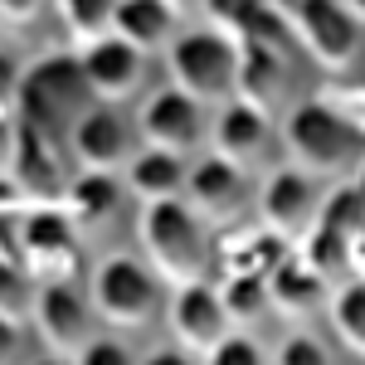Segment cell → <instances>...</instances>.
Segmentation results:
<instances>
[{
    "label": "cell",
    "instance_id": "6da1fadb",
    "mask_svg": "<svg viewBox=\"0 0 365 365\" xmlns=\"http://www.w3.org/2000/svg\"><path fill=\"white\" fill-rule=\"evenodd\" d=\"M137 239H141V253H146V268H151L156 278H166L170 287H175V282H190V278H205V268H210V234H205V220H200L180 195L141 205Z\"/></svg>",
    "mask_w": 365,
    "mask_h": 365
},
{
    "label": "cell",
    "instance_id": "7a4b0ae2",
    "mask_svg": "<svg viewBox=\"0 0 365 365\" xmlns=\"http://www.w3.org/2000/svg\"><path fill=\"white\" fill-rule=\"evenodd\" d=\"M282 151H287V166L307 170V175H327L336 180L346 170H356L361 156V122H351L346 113L327 108L322 98L317 103H297L292 113L282 117Z\"/></svg>",
    "mask_w": 365,
    "mask_h": 365
},
{
    "label": "cell",
    "instance_id": "3957f363",
    "mask_svg": "<svg viewBox=\"0 0 365 365\" xmlns=\"http://www.w3.org/2000/svg\"><path fill=\"white\" fill-rule=\"evenodd\" d=\"M88 103H98V98L83 83L78 54H54V58H39L34 68H20V88H15L10 108L20 113L25 127L63 141V127L83 113Z\"/></svg>",
    "mask_w": 365,
    "mask_h": 365
},
{
    "label": "cell",
    "instance_id": "277c9868",
    "mask_svg": "<svg viewBox=\"0 0 365 365\" xmlns=\"http://www.w3.org/2000/svg\"><path fill=\"white\" fill-rule=\"evenodd\" d=\"M156 273L141 263V258H127V253H113L93 268V287H88V307L93 317H103L117 331H132V327H146L156 307H161V287H156Z\"/></svg>",
    "mask_w": 365,
    "mask_h": 365
},
{
    "label": "cell",
    "instance_id": "5b68a950",
    "mask_svg": "<svg viewBox=\"0 0 365 365\" xmlns=\"http://www.w3.org/2000/svg\"><path fill=\"white\" fill-rule=\"evenodd\" d=\"M166 73L170 88L205 103H225L229 98V78H234V39L215 34V29H190L166 44Z\"/></svg>",
    "mask_w": 365,
    "mask_h": 365
},
{
    "label": "cell",
    "instance_id": "8992f818",
    "mask_svg": "<svg viewBox=\"0 0 365 365\" xmlns=\"http://www.w3.org/2000/svg\"><path fill=\"white\" fill-rule=\"evenodd\" d=\"M282 20L292 29V44H302L327 73L361 63V15H351L341 0H302Z\"/></svg>",
    "mask_w": 365,
    "mask_h": 365
},
{
    "label": "cell",
    "instance_id": "52a82bcc",
    "mask_svg": "<svg viewBox=\"0 0 365 365\" xmlns=\"http://www.w3.org/2000/svg\"><path fill=\"white\" fill-rule=\"evenodd\" d=\"M15 244H20V263L39 278H63L73 268V244H78V225L63 215L58 200H34L25 215L15 220Z\"/></svg>",
    "mask_w": 365,
    "mask_h": 365
},
{
    "label": "cell",
    "instance_id": "ba28073f",
    "mask_svg": "<svg viewBox=\"0 0 365 365\" xmlns=\"http://www.w3.org/2000/svg\"><path fill=\"white\" fill-rule=\"evenodd\" d=\"M78 68H83V83L98 103H127L146 78V54L108 29V34L78 44Z\"/></svg>",
    "mask_w": 365,
    "mask_h": 365
},
{
    "label": "cell",
    "instance_id": "9c48e42d",
    "mask_svg": "<svg viewBox=\"0 0 365 365\" xmlns=\"http://www.w3.org/2000/svg\"><path fill=\"white\" fill-rule=\"evenodd\" d=\"M166 322H170L175 346H180L185 356H195V361H205L210 346L229 331L225 307H220V292H215V282H205V278L175 282L170 307H166Z\"/></svg>",
    "mask_w": 365,
    "mask_h": 365
},
{
    "label": "cell",
    "instance_id": "30bf717a",
    "mask_svg": "<svg viewBox=\"0 0 365 365\" xmlns=\"http://www.w3.org/2000/svg\"><path fill=\"white\" fill-rule=\"evenodd\" d=\"M317 195H322L317 190V175H307V170H297V166H278L263 180V190H258V225L273 229L287 244H297L312 229Z\"/></svg>",
    "mask_w": 365,
    "mask_h": 365
},
{
    "label": "cell",
    "instance_id": "8fae6325",
    "mask_svg": "<svg viewBox=\"0 0 365 365\" xmlns=\"http://www.w3.org/2000/svg\"><path fill=\"white\" fill-rule=\"evenodd\" d=\"M93 322H98V317L88 307V297H78L68 282L49 278L39 287V297H34V331H39V341H44L54 356L73 361V356L83 351V341L98 331Z\"/></svg>",
    "mask_w": 365,
    "mask_h": 365
},
{
    "label": "cell",
    "instance_id": "7c38bea8",
    "mask_svg": "<svg viewBox=\"0 0 365 365\" xmlns=\"http://www.w3.org/2000/svg\"><path fill=\"white\" fill-rule=\"evenodd\" d=\"M137 132L146 146H161V151H175V156H190L200 141H205V108L195 98L175 93V88H161L141 103L137 113Z\"/></svg>",
    "mask_w": 365,
    "mask_h": 365
},
{
    "label": "cell",
    "instance_id": "4fadbf2b",
    "mask_svg": "<svg viewBox=\"0 0 365 365\" xmlns=\"http://www.w3.org/2000/svg\"><path fill=\"white\" fill-rule=\"evenodd\" d=\"M244 166H234L225 156H200L195 166L185 161V180H180V200L195 210L200 220H215V225H229L239 210H244Z\"/></svg>",
    "mask_w": 365,
    "mask_h": 365
},
{
    "label": "cell",
    "instance_id": "5bb4252c",
    "mask_svg": "<svg viewBox=\"0 0 365 365\" xmlns=\"http://www.w3.org/2000/svg\"><path fill=\"white\" fill-rule=\"evenodd\" d=\"M68 146L83 170H122V161L137 151L132 146V127L113 103H93L68 122Z\"/></svg>",
    "mask_w": 365,
    "mask_h": 365
},
{
    "label": "cell",
    "instance_id": "9a60e30c",
    "mask_svg": "<svg viewBox=\"0 0 365 365\" xmlns=\"http://www.w3.org/2000/svg\"><path fill=\"white\" fill-rule=\"evenodd\" d=\"M287 93V49H268V44H234V78H229V98L249 103L258 113H268Z\"/></svg>",
    "mask_w": 365,
    "mask_h": 365
},
{
    "label": "cell",
    "instance_id": "2e32d148",
    "mask_svg": "<svg viewBox=\"0 0 365 365\" xmlns=\"http://www.w3.org/2000/svg\"><path fill=\"white\" fill-rule=\"evenodd\" d=\"M263 292H268V307L282 312V317H312V312H322L331 282L322 278L297 249H287L278 263L263 273Z\"/></svg>",
    "mask_w": 365,
    "mask_h": 365
},
{
    "label": "cell",
    "instance_id": "e0dca14e",
    "mask_svg": "<svg viewBox=\"0 0 365 365\" xmlns=\"http://www.w3.org/2000/svg\"><path fill=\"white\" fill-rule=\"evenodd\" d=\"M210 141H215V156H225L234 166H253L263 151H268V141H273V127H268V113H258L249 103H229L215 113V127H210Z\"/></svg>",
    "mask_w": 365,
    "mask_h": 365
},
{
    "label": "cell",
    "instance_id": "ac0fdd59",
    "mask_svg": "<svg viewBox=\"0 0 365 365\" xmlns=\"http://www.w3.org/2000/svg\"><path fill=\"white\" fill-rule=\"evenodd\" d=\"M5 170L34 200H58V190H63V180H58V141L25 127V122L15 127V151H10V166Z\"/></svg>",
    "mask_w": 365,
    "mask_h": 365
},
{
    "label": "cell",
    "instance_id": "d6986e66",
    "mask_svg": "<svg viewBox=\"0 0 365 365\" xmlns=\"http://www.w3.org/2000/svg\"><path fill=\"white\" fill-rule=\"evenodd\" d=\"M180 180H185V156L161 151V146H141L122 161V190L141 205L151 200H175L180 195Z\"/></svg>",
    "mask_w": 365,
    "mask_h": 365
},
{
    "label": "cell",
    "instance_id": "ffe728a7",
    "mask_svg": "<svg viewBox=\"0 0 365 365\" xmlns=\"http://www.w3.org/2000/svg\"><path fill=\"white\" fill-rule=\"evenodd\" d=\"M122 180H117V170H83L78 180H68L63 190H58V205H63V215L73 220L78 229L88 225H108L117 210H122Z\"/></svg>",
    "mask_w": 365,
    "mask_h": 365
},
{
    "label": "cell",
    "instance_id": "44dd1931",
    "mask_svg": "<svg viewBox=\"0 0 365 365\" xmlns=\"http://www.w3.org/2000/svg\"><path fill=\"white\" fill-rule=\"evenodd\" d=\"M175 10H170L166 0H117L113 5V34L117 39H127V44H137L141 54H156V49H166L170 39H175Z\"/></svg>",
    "mask_w": 365,
    "mask_h": 365
},
{
    "label": "cell",
    "instance_id": "7402d4cb",
    "mask_svg": "<svg viewBox=\"0 0 365 365\" xmlns=\"http://www.w3.org/2000/svg\"><path fill=\"white\" fill-rule=\"evenodd\" d=\"M287 249H292V244L278 239L273 229H263V225L239 229V234L225 239V273H258V278H263Z\"/></svg>",
    "mask_w": 365,
    "mask_h": 365
},
{
    "label": "cell",
    "instance_id": "603a6c76",
    "mask_svg": "<svg viewBox=\"0 0 365 365\" xmlns=\"http://www.w3.org/2000/svg\"><path fill=\"white\" fill-rule=\"evenodd\" d=\"M312 225L331 229V234H346V239H361L365 234V195H361V185L336 175V185H331L327 195H317Z\"/></svg>",
    "mask_w": 365,
    "mask_h": 365
},
{
    "label": "cell",
    "instance_id": "cb8c5ba5",
    "mask_svg": "<svg viewBox=\"0 0 365 365\" xmlns=\"http://www.w3.org/2000/svg\"><path fill=\"white\" fill-rule=\"evenodd\" d=\"M215 292H220V307H225L229 327H253L268 312V292H263L258 273H225V282Z\"/></svg>",
    "mask_w": 365,
    "mask_h": 365
},
{
    "label": "cell",
    "instance_id": "d4e9b609",
    "mask_svg": "<svg viewBox=\"0 0 365 365\" xmlns=\"http://www.w3.org/2000/svg\"><path fill=\"white\" fill-rule=\"evenodd\" d=\"M331 327H336V336L361 356V341H365V287L361 278L351 282H331Z\"/></svg>",
    "mask_w": 365,
    "mask_h": 365
},
{
    "label": "cell",
    "instance_id": "484cf974",
    "mask_svg": "<svg viewBox=\"0 0 365 365\" xmlns=\"http://www.w3.org/2000/svg\"><path fill=\"white\" fill-rule=\"evenodd\" d=\"M113 5L117 0H58V20L68 25L73 44H88L113 29Z\"/></svg>",
    "mask_w": 365,
    "mask_h": 365
},
{
    "label": "cell",
    "instance_id": "4316f807",
    "mask_svg": "<svg viewBox=\"0 0 365 365\" xmlns=\"http://www.w3.org/2000/svg\"><path fill=\"white\" fill-rule=\"evenodd\" d=\"M263 5H268V0H200V10H205L210 29H215V34H225V39H239L244 25H249Z\"/></svg>",
    "mask_w": 365,
    "mask_h": 365
},
{
    "label": "cell",
    "instance_id": "83f0119b",
    "mask_svg": "<svg viewBox=\"0 0 365 365\" xmlns=\"http://www.w3.org/2000/svg\"><path fill=\"white\" fill-rule=\"evenodd\" d=\"M205 361H210V365H258V361H263V346H258L253 336H244V331H234V327H229L225 336L210 346V356H205Z\"/></svg>",
    "mask_w": 365,
    "mask_h": 365
},
{
    "label": "cell",
    "instance_id": "f1b7e54d",
    "mask_svg": "<svg viewBox=\"0 0 365 365\" xmlns=\"http://www.w3.org/2000/svg\"><path fill=\"white\" fill-rule=\"evenodd\" d=\"M273 361L278 365H327L331 351H327L317 336H307V331H292V336H282V346L273 351Z\"/></svg>",
    "mask_w": 365,
    "mask_h": 365
},
{
    "label": "cell",
    "instance_id": "f546056e",
    "mask_svg": "<svg viewBox=\"0 0 365 365\" xmlns=\"http://www.w3.org/2000/svg\"><path fill=\"white\" fill-rule=\"evenodd\" d=\"M25 307V263L20 258H0V312H15Z\"/></svg>",
    "mask_w": 365,
    "mask_h": 365
},
{
    "label": "cell",
    "instance_id": "4dcf8cb0",
    "mask_svg": "<svg viewBox=\"0 0 365 365\" xmlns=\"http://www.w3.org/2000/svg\"><path fill=\"white\" fill-rule=\"evenodd\" d=\"M73 361H83V365H127V361H132V351H127V346H117V336H103V331H93Z\"/></svg>",
    "mask_w": 365,
    "mask_h": 365
},
{
    "label": "cell",
    "instance_id": "1f68e13d",
    "mask_svg": "<svg viewBox=\"0 0 365 365\" xmlns=\"http://www.w3.org/2000/svg\"><path fill=\"white\" fill-rule=\"evenodd\" d=\"M20 351H25V331H20V322H15L10 312H0V365L20 361Z\"/></svg>",
    "mask_w": 365,
    "mask_h": 365
},
{
    "label": "cell",
    "instance_id": "d6a6232c",
    "mask_svg": "<svg viewBox=\"0 0 365 365\" xmlns=\"http://www.w3.org/2000/svg\"><path fill=\"white\" fill-rule=\"evenodd\" d=\"M15 88H20V63L0 49V108H10V103H15Z\"/></svg>",
    "mask_w": 365,
    "mask_h": 365
},
{
    "label": "cell",
    "instance_id": "836d02e7",
    "mask_svg": "<svg viewBox=\"0 0 365 365\" xmlns=\"http://www.w3.org/2000/svg\"><path fill=\"white\" fill-rule=\"evenodd\" d=\"M20 205H25V190H20V180H15L10 170L0 166V210H5V215H20Z\"/></svg>",
    "mask_w": 365,
    "mask_h": 365
},
{
    "label": "cell",
    "instance_id": "e575fe53",
    "mask_svg": "<svg viewBox=\"0 0 365 365\" xmlns=\"http://www.w3.org/2000/svg\"><path fill=\"white\" fill-rule=\"evenodd\" d=\"M44 0H0V15L5 20H34Z\"/></svg>",
    "mask_w": 365,
    "mask_h": 365
},
{
    "label": "cell",
    "instance_id": "d590c367",
    "mask_svg": "<svg viewBox=\"0 0 365 365\" xmlns=\"http://www.w3.org/2000/svg\"><path fill=\"white\" fill-rule=\"evenodd\" d=\"M0 258H20V244H15V215L0 210Z\"/></svg>",
    "mask_w": 365,
    "mask_h": 365
},
{
    "label": "cell",
    "instance_id": "8d00e7d4",
    "mask_svg": "<svg viewBox=\"0 0 365 365\" xmlns=\"http://www.w3.org/2000/svg\"><path fill=\"white\" fill-rule=\"evenodd\" d=\"M10 151H15V122L10 108H0V166H10Z\"/></svg>",
    "mask_w": 365,
    "mask_h": 365
},
{
    "label": "cell",
    "instance_id": "74e56055",
    "mask_svg": "<svg viewBox=\"0 0 365 365\" xmlns=\"http://www.w3.org/2000/svg\"><path fill=\"white\" fill-rule=\"evenodd\" d=\"M170 10H175V15H185V10H200V0H166Z\"/></svg>",
    "mask_w": 365,
    "mask_h": 365
}]
</instances>
